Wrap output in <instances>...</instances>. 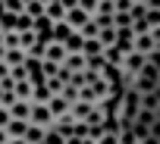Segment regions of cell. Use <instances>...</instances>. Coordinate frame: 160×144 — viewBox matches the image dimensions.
<instances>
[{"instance_id":"1","label":"cell","mask_w":160,"mask_h":144,"mask_svg":"<svg viewBox=\"0 0 160 144\" xmlns=\"http://www.w3.org/2000/svg\"><path fill=\"white\" fill-rule=\"evenodd\" d=\"M132 50H135V53H141L144 60L160 56V28H157V31H148V35H135Z\"/></svg>"},{"instance_id":"2","label":"cell","mask_w":160,"mask_h":144,"mask_svg":"<svg viewBox=\"0 0 160 144\" xmlns=\"http://www.w3.org/2000/svg\"><path fill=\"white\" fill-rule=\"evenodd\" d=\"M44 63H53V66H63V60H66V50H63V41H50L47 38V44H44V56H41Z\"/></svg>"},{"instance_id":"3","label":"cell","mask_w":160,"mask_h":144,"mask_svg":"<svg viewBox=\"0 0 160 144\" xmlns=\"http://www.w3.org/2000/svg\"><path fill=\"white\" fill-rule=\"evenodd\" d=\"M28 125H38V128H50V125H53V116H50L47 103H38V107H32V116H28Z\"/></svg>"},{"instance_id":"4","label":"cell","mask_w":160,"mask_h":144,"mask_svg":"<svg viewBox=\"0 0 160 144\" xmlns=\"http://www.w3.org/2000/svg\"><path fill=\"white\" fill-rule=\"evenodd\" d=\"M88 19H91V13H88V10H82V7H72V10H66V16H63V22H66L72 31H78Z\"/></svg>"},{"instance_id":"5","label":"cell","mask_w":160,"mask_h":144,"mask_svg":"<svg viewBox=\"0 0 160 144\" xmlns=\"http://www.w3.org/2000/svg\"><path fill=\"white\" fill-rule=\"evenodd\" d=\"M144 63H148V60H144L141 53H135V50H132V53H126V56H122V66H119V72H126V75H138Z\"/></svg>"},{"instance_id":"6","label":"cell","mask_w":160,"mask_h":144,"mask_svg":"<svg viewBox=\"0 0 160 144\" xmlns=\"http://www.w3.org/2000/svg\"><path fill=\"white\" fill-rule=\"evenodd\" d=\"M138 110H148V113H160V91H148V94H138Z\"/></svg>"},{"instance_id":"7","label":"cell","mask_w":160,"mask_h":144,"mask_svg":"<svg viewBox=\"0 0 160 144\" xmlns=\"http://www.w3.org/2000/svg\"><path fill=\"white\" fill-rule=\"evenodd\" d=\"M35 85H38V82H32V79L13 82V97H16V100H28V97H32V91H35Z\"/></svg>"},{"instance_id":"8","label":"cell","mask_w":160,"mask_h":144,"mask_svg":"<svg viewBox=\"0 0 160 144\" xmlns=\"http://www.w3.org/2000/svg\"><path fill=\"white\" fill-rule=\"evenodd\" d=\"M7 113H10V119L28 122V116H32V103H28V100H16V103H13V107L7 110Z\"/></svg>"},{"instance_id":"9","label":"cell","mask_w":160,"mask_h":144,"mask_svg":"<svg viewBox=\"0 0 160 144\" xmlns=\"http://www.w3.org/2000/svg\"><path fill=\"white\" fill-rule=\"evenodd\" d=\"M50 132H57L60 138H69V135L75 132V119H69V116H60V119H53Z\"/></svg>"},{"instance_id":"10","label":"cell","mask_w":160,"mask_h":144,"mask_svg":"<svg viewBox=\"0 0 160 144\" xmlns=\"http://www.w3.org/2000/svg\"><path fill=\"white\" fill-rule=\"evenodd\" d=\"M47 110H50V116H53V119H60V116H69V103H66L60 94H53V97L47 100Z\"/></svg>"},{"instance_id":"11","label":"cell","mask_w":160,"mask_h":144,"mask_svg":"<svg viewBox=\"0 0 160 144\" xmlns=\"http://www.w3.org/2000/svg\"><path fill=\"white\" fill-rule=\"evenodd\" d=\"M25 128H28V122H19V119H10V122L3 125V132H7V138H10V141H22Z\"/></svg>"},{"instance_id":"12","label":"cell","mask_w":160,"mask_h":144,"mask_svg":"<svg viewBox=\"0 0 160 144\" xmlns=\"http://www.w3.org/2000/svg\"><path fill=\"white\" fill-rule=\"evenodd\" d=\"M63 16H66V10L57 3V0H50V3L44 7V19H47L50 25H53V22H63Z\"/></svg>"},{"instance_id":"13","label":"cell","mask_w":160,"mask_h":144,"mask_svg":"<svg viewBox=\"0 0 160 144\" xmlns=\"http://www.w3.org/2000/svg\"><path fill=\"white\" fill-rule=\"evenodd\" d=\"M44 135H47V128L28 125V128H25V135H22V141H25V144H44Z\"/></svg>"},{"instance_id":"14","label":"cell","mask_w":160,"mask_h":144,"mask_svg":"<svg viewBox=\"0 0 160 144\" xmlns=\"http://www.w3.org/2000/svg\"><path fill=\"white\" fill-rule=\"evenodd\" d=\"M69 35H72V28H69L66 22H53V25H50V35H47V38H50V41H66Z\"/></svg>"},{"instance_id":"15","label":"cell","mask_w":160,"mask_h":144,"mask_svg":"<svg viewBox=\"0 0 160 144\" xmlns=\"http://www.w3.org/2000/svg\"><path fill=\"white\" fill-rule=\"evenodd\" d=\"M104 53V47H101V41L94 38V41H82V56L85 60H94V56H101Z\"/></svg>"},{"instance_id":"16","label":"cell","mask_w":160,"mask_h":144,"mask_svg":"<svg viewBox=\"0 0 160 144\" xmlns=\"http://www.w3.org/2000/svg\"><path fill=\"white\" fill-rule=\"evenodd\" d=\"M63 66H66L69 72H82V69H85V56H82V53H66Z\"/></svg>"},{"instance_id":"17","label":"cell","mask_w":160,"mask_h":144,"mask_svg":"<svg viewBox=\"0 0 160 144\" xmlns=\"http://www.w3.org/2000/svg\"><path fill=\"white\" fill-rule=\"evenodd\" d=\"M98 31H101V28L94 25V19H88V22H85L82 28H78V31H75V35H78V38H82V41H94V38H98Z\"/></svg>"},{"instance_id":"18","label":"cell","mask_w":160,"mask_h":144,"mask_svg":"<svg viewBox=\"0 0 160 144\" xmlns=\"http://www.w3.org/2000/svg\"><path fill=\"white\" fill-rule=\"evenodd\" d=\"M22 0H0V13H10V16H22Z\"/></svg>"},{"instance_id":"19","label":"cell","mask_w":160,"mask_h":144,"mask_svg":"<svg viewBox=\"0 0 160 144\" xmlns=\"http://www.w3.org/2000/svg\"><path fill=\"white\" fill-rule=\"evenodd\" d=\"M63 50H66V53H82V38H78V35L72 31V35L63 41Z\"/></svg>"},{"instance_id":"20","label":"cell","mask_w":160,"mask_h":144,"mask_svg":"<svg viewBox=\"0 0 160 144\" xmlns=\"http://www.w3.org/2000/svg\"><path fill=\"white\" fill-rule=\"evenodd\" d=\"M35 41H41V38H38L32 28H28V31H19V50H22V53H25V50H28Z\"/></svg>"},{"instance_id":"21","label":"cell","mask_w":160,"mask_h":144,"mask_svg":"<svg viewBox=\"0 0 160 144\" xmlns=\"http://www.w3.org/2000/svg\"><path fill=\"white\" fill-rule=\"evenodd\" d=\"M98 41H101V47H113V41H116V28H101V31H98Z\"/></svg>"},{"instance_id":"22","label":"cell","mask_w":160,"mask_h":144,"mask_svg":"<svg viewBox=\"0 0 160 144\" xmlns=\"http://www.w3.org/2000/svg\"><path fill=\"white\" fill-rule=\"evenodd\" d=\"M132 25V16L129 13H113V28L119 31V28H129Z\"/></svg>"},{"instance_id":"23","label":"cell","mask_w":160,"mask_h":144,"mask_svg":"<svg viewBox=\"0 0 160 144\" xmlns=\"http://www.w3.org/2000/svg\"><path fill=\"white\" fill-rule=\"evenodd\" d=\"M10 79H13V82H22V79H28L25 66H13V69H10Z\"/></svg>"},{"instance_id":"24","label":"cell","mask_w":160,"mask_h":144,"mask_svg":"<svg viewBox=\"0 0 160 144\" xmlns=\"http://www.w3.org/2000/svg\"><path fill=\"white\" fill-rule=\"evenodd\" d=\"M32 28V19L28 16H16V31H28Z\"/></svg>"},{"instance_id":"25","label":"cell","mask_w":160,"mask_h":144,"mask_svg":"<svg viewBox=\"0 0 160 144\" xmlns=\"http://www.w3.org/2000/svg\"><path fill=\"white\" fill-rule=\"evenodd\" d=\"M138 144H160V132H151V135H144Z\"/></svg>"},{"instance_id":"26","label":"cell","mask_w":160,"mask_h":144,"mask_svg":"<svg viewBox=\"0 0 160 144\" xmlns=\"http://www.w3.org/2000/svg\"><path fill=\"white\" fill-rule=\"evenodd\" d=\"M129 16H132V19H141V16H144V7H141V3H132Z\"/></svg>"},{"instance_id":"27","label":"cell","mask_w":160,"mask_h":144,"mask_svg":"<svg viewBox=\"0 0 160 144\" xmlns=\"http://www.w3.org/2000/svg\"><path fill=\"white\" fill-rule=\"evenodd\" d=\"M57 3H60L63 10H72V7H78V0H57Z\"/></svg>"},{"instance_id":"28","label":"cell","mask_w":160,"mask_h":144,"mask_svg":"<svg viewBox=\"0 0 160 144\" xmlns=\"http://www.w3.org/2000/svg\"><path fill=\"white\" fill-rule=\"evenodd\" d=\"M7 122H10V113H7V110H3V107H0V128H3V125H7Z\"/></svg>"},{"instance_id":"29","label":"cell","mask_w":160,"mask_h":144,"mask_svg":"<svg viewBox=\"0 0 160 144\" xmlns=\"http://www.w3.org/2000/svg\"><path fill=\"white\" fill-rule=\"evenodd\" d=\"M7 141H10V138H7V132H3V128H0V144H7Z\"/></svg>"}]
</instances>
